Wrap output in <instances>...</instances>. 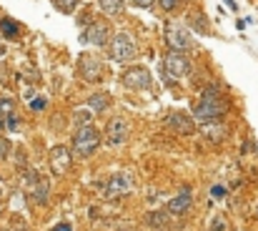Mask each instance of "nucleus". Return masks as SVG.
Masks as SVG:
<instances>
[{
	"mask_svg": "<svg viewBox=\"0 0 258 231\" xmlns=\"http://www.w3.org/2000/svg\"><path fill=\"white\" fill-rule=\"evenodd\" d=\"M228 111V101L220 96V91L216 86H208L200 96V101L193 106V116L196 121L200 123H208V121H218L220 116H226Z\"/></svg>",
	"mask_w": 258,
	"mask_h": 231,
	"instance_id": "1",
	"label": "nucleus"
},
{
	"mask_svg": "<svg viewBox=\"0 0 258 231\" xmlns=\"http://www.w3.org/2000/svg\"><path fill=\"white\" fill-rule=\"evenodd\" d=\"M100 146V131L93 126V123H86V126H78L76 131V138H73V151L76 156L80 158H88L98 151Z\"/></svg>",
	"mask_w": 258,
	"mask_h": 231,
	"instance_id": "2",
	"label": "nucleus"
},
{
	"mask_svg": "<svg viewBox=\"0 0 258 231\" xmlns=\"http://www.w3.org/2000/svg\"><path fill=\"white\" fill-rule=\"evenodd\" d=\"M136 191V176L133 171H120L106 183V198H123Z\"/></svg>",
	"mask_w": 258,
	"mask_h": 231,
	"instance_id": "3",
	"label": "nucleus"
},
{
	"mask_svg": "<svg viewBox=\"0 0 258 231\" xmlns=\"http://www.w3.org/2000/svg\"><path fill=\"white\" fill-rule=\"evenodd\" d=\"M110 51H108V56L116 61V63H126V61H130L136 53H138V48H136V41L128 36V33H118L116 38H110Z\"/></svg>",
	"mask_w": 258,
	"mask_h": 231,
	"instance_id": "4",
	"label": "nucleus"
},
{
	"mask_svg": "<svg viewBox=\"0 0 258 231\" xmlns=\"http://www.w3.org/2000/svg\"><path fill=\"white\" fill-rule=\"evenodd\" d=\"M163 73L166 78H173V81H180L190 73V61L186 58V53H178V51H170L166 53L163 58Z\"/></svg>",
	"mask_w": 258,
	"mask_h": 231,
	"instance_id": "5",
	"label": "nucleus"
},
{
	"mask_svg": "<svg viewBox=\"0 0 258 231\" xmlns=\"http://www.w3.org/2000/svg\"><path fill=\"white\" fill-rule=\"evenodd\" d=\"M128 136H130V126H128L126 118L116 116V118H110V121L106 123V131H103L106 146H123V143L128 141Z\"/></svg>",
	"mask_w": 258,
	"mask_h": 231,
	"instance_id": "6",
	"label": "nucleus"
},
{
	"mask_svg": "<svg viewBox=\"0 0 258 231\" xmlns=\"http://www.w3.org/2000/svg\"><path fill=\"white\" fill-rule=\"evenodd\" d=\"M103 61L96 56V53H80V58H78V73H80V78L83 81H88V83H96V81H100L103 78Z\"/></svg>",
	"mask_w": 258,
	"mask_h": 231,
	"instance_id": "7",
	"label": "nucleus"
},
{
	"mask_svg": "<svg viewBox=\"0 0 258 231\" xmlns=\"http://www.w3.org/2000/svg\"><path fill=\"white\" fill-rule=\"evenodd\" d=\"M120 81L130 91H146V88H150V71L146 66H130V68L123 71Z\"/></svg>",
	"mask_w": 258,
	"mask_h": 231,
	"instance_id": "8",
	"label": "nucleus"
},
{
	"mask_svg": "<svg viewBox=\"0 0 258 231\" xmlns=\"http://www.w3.org/2000/svg\"><path fill=\"white\" fill-rule=\"evenodd\" d=\"M166 46L170 51H178V53H188L193 48V38L186 28L180 26H168L166 28Z\"/></svg>",
	"mask_w": 258,
	"mask_h": 231,
	"instance_id": "9",
	"label": "nucleus"
},
{
	"mask_svg": "<svg viewBox=\"0 0 258 231\" xmlns=\"http://www.w3.org/2000/svg\"><path fill=\"white\" fill-rule=\"evenodd\" d=\"M166 126H168L170 131L180 133V136H190V133H196V123H193V118L186 116V113H180V111L168 113V116H166Z\"/></svg>",
	"mask_w": 258,
	"mask_h": 231,
	"instance_id": "10",
	"label": "nucleus"
},
{
	"mask_svg": "<svg viewBox=\"0 0 258 231\" xmlns=\"http://www.w3.org/2000/svg\"><path fill=\"white\" fill-rule=\"evenodd\" d=\"M190 206H193V193H190V188H180L170 201H168V213H170V218L173 216H186L188 211H190Z\"/></svg>",
	"mask_w": 258,
	"mask_h": 231,
	"instance_id": "11",
	"label": "nucleus"
},
{
	"mask_svg": "<svg viewBox=\"0 0 258 231\" xmlns=\"http://www.w3.org/2000/svg\"><path fill=\"white\" fill-rule=\"evenodd\" d=\"M73 163V151H68L66 146H53L50 148V168L53 173H68Z\"/></svg>",
	"mask_w": 258,
	"mask_h": 231,
	"instance_id": "12",
	"label": "nucleus"
},
{
	"mask_svg": "<svg viewBox=\"0 0 258 231\" xmlns=\"http://www.w3.org/2000/svg\"><path fill=\"white\" fill-rule=\"evenodd\" d=\"M83 41H86V43H90V46L103 48V46H108V43H110V28H108L106 23H93V26L83 33Z\"/></svg>",
	"mask_w": 258,
	"mask_h": 231,
	"instance_id": "13",
	"label": "nucleus"
},
{
	"mask_svg": "<svg viewBox=\"0 0 258 231\" xmlns=\"http://www.w3.org/2000/svg\"><path fill=\"white\" fill-rule=\"evenodd\" d=\"M200 136H203L206 141H210V143H220V141H226V136H228V128H226L223 123L208 121V123L200 128Z\"/></svg>",
	"mask_w": 258,
	"mask_h": 231,
	"instance_id": "14",
	"label": "nucleus"
},
{
	"mask_svg": "<svg viewBox=\"0 0 258 231\" xmlns=\"http://www.w3.org/2000/svg\"><path fill=\"white\" fill-rule=\"evenodd\" d=\"M48 196H50V183L46 178H38L36 183H30V198H33V203L43 206L48 201Z\"/></svg>",
	"mask_w": 258,
	"mask_h": 231,
	"instance_id": "15",
	"label": "nucleus"
},
{
	"mask_svg": "<svg viewBox=\"0 0 258 231\" xmlns=\"http://www.w3.org/2000/svg\"><path fill=\"white\" fill-rule=\"evenodd\" d=\"M88 108H90L93 113H103V111H108V108H110V96H108L106 91H96V93L88 98Z\"/></svg>",
	"mask_w": 258,
	"mask_h": 231,
	"instance_id": "16",
	"label": "nucleus"
},
{
	"mask_svg": "<svg viewBox=\"0 0 258 231\" xmlns=\"http://www.w3.org/2000/svg\"><path fill=\"white\" fill-rule=\"evenodd\" d=\"M98 6L106 16H120L126 11V0H98Z\"/></svg>",
	"mask_w": 258,
	"mask_h": 231,
	"instance_id": "17",
	"label": "nucleus"
},
{
	"mask_svg": "<svg viewBox=\"0 0 258 231\" xmlns=\"http://www.w3.org/2000/svg\"><path fill=\"white\" fill-rule=\"evenodd\" d=\"M146 221H148V226H153V228H166L168 221H170V213H168V211H150Z\"/></svg>",
	"mask_w": 258,
	"mask_h": 231,
	"instance_id": "18",
	"label": "nucleus"
},
{
	"mask_svg": "<svg viewBox=\"0 0 258 231\" xmlns=\"http://www.w3.org/2000/svg\"><path fill=\"white\" fill-rule=\"evenodd\" d=\"M18 33H20V28H18L16 21H10V18H3V21H0V36H3V38L13 41V38H18Z\"/></svg>",
	"mask_w": 258,
	"mask_h": 231,
	"instance_id": "19",
	"label": "nucleus"
},
{
	"mask_svg": "<svg viewBox=\"0 0 258 231\" xmlns=\"http://www.w3.org/2000/svg\"><path fill=\"white\" fill-rule=\"evenodd\" d=\"M188 23H190V28H196L198 33H210V28H208V21H206V16H203L200 11H196V13L188 18Z\"/></svg>",
	"mask_w": 258,
	"mask_h": 231,
	"instance_id": "20",
	"label": "nucleus"
},
{
	"mask_svg": "<svg viewBox=\"0 0 258 231\" xmlns=\"http://www.w3.org/2000/svg\"><path fill=\"white\" fill-rule=\"evenodd\" d=\"M10 113H16V101L13 98H0V121L8 118Z\"/></svg>",
	"mask_w": 258,
	"mask_h": 231,
	"instance_id": "21",
	"label": "nucleus"
},
{
	"mask_svg": "<svg viewBox=\"0 0 258 231\" xmlns=\"http://www.w3.org/2000/svg\"><path fill=\"white\" fill-rule=\"evenodd\" d=\"M53 3H56V8L60 13H73L76 6H78V0H53Z\"/></svg>",
	"mask_w": 258,
	"mask_h": 231,
	"instance_id": "22",
	"label": "nucleus"
},
{
	"mask_svg": "<svg viewBox=\"0 0 258 231\" xmlns=\"http://www.w3.org/2000/svg\"><path fill=\"white\" fill-rule=\"evenodd\" d=\"M90 118H93V111H90V108H80V111H76V123H78V126L90 123Z\"/></svg>",
	"mask_w": 258,
	"mask_h": 231,
	"instance_id": "23",
	"label": "nucleus"
},
{
	"mask_svg": "<svg viewBox=\"0 0 258 231\" xmlns=\"http://www.w3.org/2000/svg\"><path fill=\"white\" fill-rule=\"evenodd\" d=\"M158 6H160V11H166V13H173V11L180 6V0H158Z\"/></svg>",
	"mask_w": 258,
	"mask_h": 231,
	"instance_id": "24",
	"label": "nucleus"
},
{
	"mask_svg": "<svg viewBox=\"0 0 258 231\" xmlns=\"http://www.w3.org/2000/svg\"><path fill=\"white\" fill-rule=\"evenodd\" d=\"M0 126H6L8 131H18V116H16V113H10L8 118L0 121Z\"/></svg>",
	"mask_w": 258,
	"mask_h": 231,
	"instance_id": "25",
	"label": "nucleus"
},
{
	"mask_svg": "<svg viewBox=\"0 0 258 231\" xmlns=\"http://www.w3.org/2000/svg\"><path fill=\"white\" fill-rule=\"evenodd\" d=\"M210 196H213V198H223V196H226V188H223V186H213V188H210Z\"/></svg>",
	"mask_w": 258,
	"mask_h": 231,
	"instance_id": "26",
	"label": "nucleus"
},
{
	"mask_svg": "<svg viewBox=\"0 0 258 231\" xmlns=\"http://www.w3.org/2000/svg\"><path fill=\"white\" fill-rule=\"evenodd\" d=\"M30 108H33V111H40V108H46V98H36V101L30 103Z\"/></svg>",
	"mask_w": 258,
	"mask_h": 231,
	"instance_id": "27",
	"label": "nucleus"
},
{
	"mask_svg": "<svg viewBox=\"0 0 258 231\" xmlns=\"http://www.w3.org/2000/svg\"><path fill=\"white\" fill-rule=\"evenodd\" d=\"M133 3H136L138 8H150V6L156 3V0H133Z\"/></svg>",
	"mask_w": 258,
	"mask_h": 231,
	"instance_id": "28",
	"label": "nucleus"
},
{
	"mask_svg": "<svg viewBox=\"0 0 258 231\" xmlns=\"http://www.w3.org/2000/svg\"><path fill=\"white\" fill-rule=\"evenodd\" d=\"M53 231H73V226L70 223H58V226H53Z\"/></svg>",
	"mask_w": 258,
	"mask_h": 231,
	"instance_id": "29",
	"label": "nucleus"
},
{
	"mask_svg": "<svg viewBox=\"0 0 258 231\" xmlns=\"http://www.w3.org/2000/svg\"><path fill=\"white\" fill-rule=\"evenodd\" d=\"M223 228H226V223H223L220 218H218V221H216V223L210 226V231H223Z\"/></svg>",
	"mask_w": 258,
	"mask_h": 231,
	"instance_id": "30",
	"label": "nucleus"
},
{
	"mask_svg": "<svg viewBox=\"0 0 258 231\" xmlns=\"http://www.w3.org/2000/svg\"><path fill=\"white\" fill-rule=\"evenodd\" d=\"M6 151H8V143H6L3 138H0V158H3V156H6Z\"/></svg>",
	"mask_w": 258,
	"mask_h": 231,
	"instance_id": "31",
	"label": "nucleus"
},
{
	"mask_svg": "<svg viewBox=\"0 0 258 231\" xmlns=\"http://www.w3.org/2000/svg\"><path fill=\"white\" fill-rule=\"evenodd\" d=\"M226 3H228V6H230V8L236 11V0H226Z\"/></svg>",
	"mask_w": 258,
	"mask_h": 231,
	"instance_id": "32",
	"label": "nucleus"
},
{
	"mask_svg": "<svg viewBox=\"0 0 258 231\" xmlns=\"http://www.w3.org/2000/svg\"><path fill=\"white\" fill-rule=\"evenodd\" d=\"M0 196H3V191H0Z\"/></svg>",
	"mask_w": 258,
	"mask_h": 231,
	"instance_id": "33",
	"label": "nucleus"
},
{
	"mask_svg": "<svg viewBox=\"0 0 258 231\" xmlns=\"http://www.w3.org/2000/svg\"><path fill=\"white\" fill-rule=\"evenodd\" d=\"M0 231H6V228H0Z\"/></svg>",
	"mask_w": 258,
	"mask_h": 231,
	"instance_id": "34",
	"label": "nucleus"
},
{
	"mask_svg": "<svg viewBox=\"0 0 258 231\" xmlns=\"http://www.w3.org/2000/svg\"><path fill=\"white\" fill-rule=\"evenodd\" d=\"M123 231H128V228H123Z\"/></svg>",
	"mask_w": 258,
	"mask_h": 231,
	"instance_id": "35",
	"label": "nucleus"
}]
</instances>
